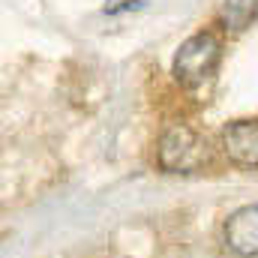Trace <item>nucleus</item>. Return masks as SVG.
<instances>
[{
	"instance_id": "nucleus-1",
	"label": "nucleus",
	"mask_w": 258,
	"mask_h": 258,
	"mask_svg": "<svg viewBox=\"0 0 258 258\" xmlns=\"http://www.w3.org/2000/svg\"><path fill=\"white\" fill-rule=\"evenodd\" d=\"M219 39L213 33H195L189 36L180 48H177V57H174V78L183 84V87H195V84H204L216 66H219Z\"/></svg>"
},
{
	"instance_id": "nucleus-2",
	"label": "nucleus",
	"mask_w": 258,
	"mask_h": 258,
	"mask_svg": "<svg viewBox=\"0 0 258 258\" xmlns=\"http://www.w3.org/2000/svg\"><path fill=\"white\" fill-rule=\"evenodd\" d=\"M207 162V144L189 126H171L159 141V165L171 174L195 171Z\"/></svg>"
},
{
	"instance_id": "nucleus-3",
	"label": "nucleus",
	"mask_w": 258,
	"mask_h": 258,
	"mask_svg": "<svg viewBox=\"0 0 258 258\" xmlns=\"http://www.w3.org/2000/svg\"><path fill=\"white\" fill-rule=\"evenodd\" d=\"M225 243L231 252L252 258L258 255V204L240 207L225 222Z\"/></svg>"
},
{
	"instance_id": "nucleus-4",
	"label": "nucleus",
	"mask_w": 258,
	"mask_h": 258,
	"mask_svg": "<svg viewBox=\"0 0 258 258\" xmlns=\"http://www.w3.org/2000/svg\"><path fill=\"white\" fill-rule=\"evenodd\" d=\"M225 153L240 165H258V120H234L222 132Z\"/></svg>"
},
{
	"instance_id": "nucleus-5",
	"label": "nucleus",
	"mask_w": 258,
	"mask_h": 258,
	"mask_svg": "<svg viewBox=\"0 0 258 258\" xmlns=\"http://www.w3.org/2000/svg\"><path fill=\"white\" fill-rule=\"evenodd\" d=\"M219 18L228 30H246L258 18V0H225Z\"/></svg>"
}]
</instances>
